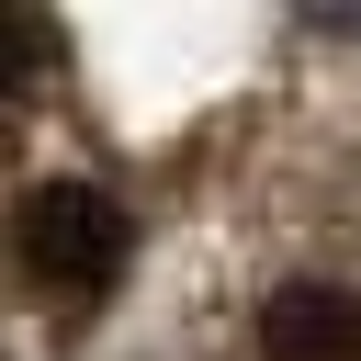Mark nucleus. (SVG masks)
I'll use <instances>...</instances> for the list:
<instances>
[{"label":"nucleus","mask_w":361,"mask_h":361,"mask_svg":"<svg viewBox=\"0 0 361 361\" xmlns=\"http://www.w3.org/2000/svg\"><path fill=\"white\" fill-rule=\"evenodd\" d=\"M293 11H305L316 34H361V0H293Z\"/></svg>","instance_id":"obj_3"},{"label":"nucleus","mask_w":361,"mask_h":361,"mask_svg":"<svg viewBox=\"0 0 361 361\" xmlns=\"http://www.w3.org/2000/svg\"><path fill=\"white\" fill-rule=\"evenodd\" d=\"M259 361H361V293L350 282H282L259 305Z\"/></svg>","instance_id":"obj_2"},{"label":"nucleus","mask_w":361,"mask_h":361,"mask_svg":"<svg viewBox=\"0 0 361 361\" xmlns=\"http://www.w3.org/2000/svg\"><path fill=\"white\" fill-rule=\"evenodd\" d=\"M11 259H23L34 293L102 305V293L124 282V259H135V226H124V203H113L102 180H34L23 214H11Z\"/></svg>","instance_id":"obj_1"}]
</instances>
